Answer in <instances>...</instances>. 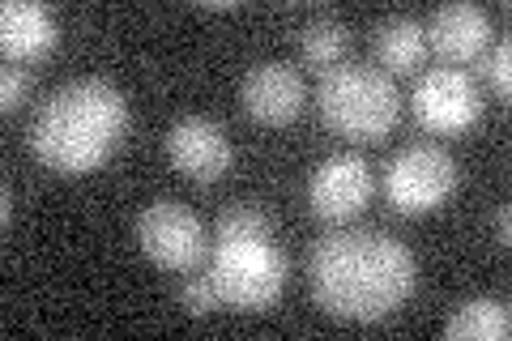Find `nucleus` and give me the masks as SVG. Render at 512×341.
<instances>
[{
	"label": "nucleus",
	"instance_id": "f257e3e1",
	"mask_svg": "<svg viewBox=\"0 0 512 341\" xmlns=\"http://www.w3.org/2000/svg\"><path fill=\"white\" fill-rule=\"evenodd\" d=\"M308 286L320 312L350 324H376L414 295V256L402 239L384 231L346 226L312 248Z\"/></svg>",
	"mask_w": 512,
	"mask_h": 341
},
{
	"label": "nucleus",
	"instance_id": "f03ea898",
	"mask_svg": "<svg viewBox=\"0 0 512 341\" xmlns=\"http://www.w3.org/2000/svg\"><path fill=\"white\" fill-rule=\"evenodd\" d=\"M128 128V99L103 77H77L39 107L30 150L56 175H86L103 167Z\"/></svg>",
	"mask_w": 512,
	"mask_h": 341
},
{
	"label": "nucleus",
	"instance_id": "7ed1b4c3",
	"mask_svg": "<svg viewBox=\"0 0 512 341\" xmlns=\"http://www.w3.org/2000/svg\"><path fill=\"white\" fill-rule=\"evenodd\" d=\"M316 107L333 133L346 141H380L402 116V94L393 77L372 64H338L316 90Z\"/></svg>",
	"mask_w": 512,
	"mask_h": 341
},
{
	"label": "nucleus",
	"instance_id": "20e7f679",
	"mask_svg": "<svg viewBox=\"0 0 512 341\" xmlns=\"http://www.w3.org/2000/svg\"><path fill=\"white\" fill-rule=\"evenodd\" d=\"M210 282L222 307H231V312H265L278 303L286 286V256L274 239L218 243L210 261Z\"/></svg>",
	"mask_w": 512,
	"mask_h": 341
},
{
	"label": "nucleus",
	"instance_id": "39448f33",
	"mask_svg": "<svg viewBox=\"0 0 512 341\" xmlns=\"http://www.w3.org/2000/svg\"><path fill=\"white\" fill-rule=\"evenodd\" d=\"M457 158L444 150V145H406L389 158V171H384V192H389V205L397 214H431L440 209L448 197L457 192Z\"/></svg>",
	"mask_w": 512,
	"mask_h": 341
},
{
	"label": "nucleus",
	"instance_id": "423d86ee",
	"mask_svg": "<svg viewBox=\"0 0 512 341\" xmlns=\"http://www.w3.org/2000/svg\"><path fill=\"white\" fill-rule=\"evenodd\" d=\"M137 243L158 269L184 273L205 256V226L180 201H154L137 218Z\"/></svg>",
	"mask_w": 512,
	"mask_h": 341
},
{
	"label": "nucleus",
	"instance_id": "0eeeda50",
	"mask_svg": "<svg viewBox=\"0 0 512 341\" xmlns=\"http://www.w3.org/2000/svg\"><path fill=\"white\" fill-rule=\"evenodd\" d=\"M410 107H414V120L431 128V133H466L483 116V94H478L470 73L431 69L427 77L414 81Z\"/></svg>",
	"mask_w": 512,
	"mask_h": 341
},
{
	"label": "nucleus",
	"instance_id": "6e6552de",
	"mask_svg": "<svg viewBox=\"0 0 512 341\" xmlns=\"http://www.w3.org/2000/svg\"><path fill=\"white\" fill-rule=\"evenodd\" d=\"M372 192H376L372 167H367L359 154H329L312 171L308 205H312V214L325 222H350L367 209Z\"/></svg>",
	"mask_w": 512,
	"mask_h": 341
},
{
	"label": "nucleus",
	"instance_id": "1a4fd4ad",
	"mask_svg": "<svg viewBox=\"0 0 512 341\" xmlns=\"http://www.w3.org/2000/svg\"><path fill=\"white\" fill-rule=\"evenodd\" d=\"M167 158L197 184H214L231 167V137L210 116H184L167 128Z\"/></svg>",
	"mask_w": 512,
	"mask_h": 341
},
{
	"label": "nucleus",
	"instance_id": "9d476101",
	"mask_svg": "<svg viewBox=\"0 0 512 341\" xmlns=\"http://www.w3.org/2000/svg\"><path fill=\"white\" fill-rule=\"evenodd\" d=\"M239 99H244V111L256 124H274L278 128V124H291L303 111L308 90H303L299 69H291L286 60H265L244 77Z\"/></svg>",
	"mask_w": 512,
	"mask_h": 341
},
{
	"label": "nucleus",
	"instance_id": "9b49d317",
	"mask_svg": "<svg viewBox=\"0 0 512 341\" xmlns=\"http://www.w3.org/2000/svg\"><path fill=\"white\" fill-rule=\"evenodd\" d=\"M423 35H427L431 52H436L440 60L466 64V60H474V56L487 52L491 18H487V9L457 0V5H440L436 13H431V22L423 26Z\"/></svg>",
	"mask_w": 512,
	"mask_h": 341
},
{
	"label": "nucleus",
	"instance_id": "f8f14e48",
	"mask_svg": "<svg viewBox=\"0 0 512 341\" xmlns=\"http://www.w3.org/2000/svg\"><path fill=\"white\" fill-rule=\"evenodd\" d=\"M60 26L39 0H5L0 9V47L9 60H39L56 47Z\"/></svg>",
	"mask_w": 512,
	"mask_h": 341
},
{
	"label": "nucleus",
	"instance_id": "ddd939ff",
	"mask_svg": "<svg viewBox=\"0 0 512 341\" xmlns=\"http://www.w3.org/2000/svg\"><path fill=\"white\" fill-rule=\"evenodd\" d=\"M512 333V312L504 299L478 295L453 307V316L444 320L448 341H504Z\"/></svg>",
	"mask_w": 512,
	"mask_h": 341
},
{
	"label": "nucleus",
	"instance_id": "4468645a",
	"mask_svg": "<svg viewBox=\"0 0 512 341\" xmlns=\"http://www.w3.org/2000/svg\"><path fill=\"white\" fill-rule=\"evenodd\" d=\"M372 52L384 69L393 73H414L427 56V35H423V22L414 18H389L372 30Z\"/></svg>",
	"mask_w": 512,
	"mask_h": 341
},
{
	"label": "nucleus",
	"instance_id": "2eb2a0df",
	"mask_svg": "<svg viewBox=\"0 0 512 341\" xmlns=\"http://www.w3.org/2000/svg\"><path fill=\"white\" fill-rule=\"evenodd\" d=\"M346 52H350V30L333 18H312L308 26L299 30V56L312 64V69H338L346 64Z\"/></svg>",
	"mask_w": 512,
	"mask_h": 341
},
{
	"label": "nucleus",
	"instance_id": "dca6fc26",
	"mask_svg": "<svg viewBox=\"0 0 512 341\" xmlns=\"http://www.w3.org/2000/svg\"><path fill=\"white\" fill-rule=\"evenodd\" d=\"M269 235H274V222L256 205H235L218 222V243H244V239H269Z\"/></svg>",
	"mask_w": 512,
	"mask_h": 341
},
{
	"label": "nucleus",
	"instance_id": "f3484780",
	"mask_svg": "<svg viewBox=\"0 0 512 341\" xmlns=\"http://www.w3.org/2000/svg\"><path fill=\"white\" fill-rule=\"evenodd\" d=\"M180 303H184L188 316H210V312H218L222 299H218V290L210 282V273H201V278H188L180 286Z\"/></svg>",
	"mask_w": 512,
	"mask_h": 341
},
{
	"label": "nucleus",
	"instance_id": "a211bd4d",
	"mask_svg": "<svg viewBox=\"0 0 512 341\" xmlns=\"http://www.w3.org/2000/svg\"><path fill=\"white\" fill-rule=\"evenodd\" d=\"M508 64H512V47L508 43H495V52L483 56V77L495 86L500 99H508V90H512V69Z\"/></svg>",
	"mask_w": 512,
	"mask_h": 341
},
{
	"label": "nucleus",
	"instance_id": "6ab92c4d",
	"mask_svg": "<svg viewBox=\"0 0 512 341\" xmlns=\"http://www.w3.org/2000/svg\"><path fill=\"white\" fill-rule=\"evenodd\" d=\"M26 94H30V73L18 69V64H9L5 73H0V111H18L26 103Z\"/></svg>",
	"mask_w": 512,
	"mask_h": 341
},
{
	"label": "nucleus",
	"instance_id": "aec40b11",
	"mask_svg": "<svg viewBox=\"0 0 512 341\" xmlns=\"http://www.w3.org/2000/svg\"><path fill=\"white\" fill-rule=\"evenodd\" d=\"M0 222H13V192H9V184L5 188H0Z\"/></svg>",
	"mask_w": 512,
	"mask_h": 341
},
{
	"label": "nucleus",
	"instance_id": "412c9836",
	"mask_svg": "<svg viewBox=\"0 0 512 341\" xmlns=\"http://www.w3.org/2000/svg\"><path fill=\"white\" fill-rule=\"evenodd\" d=\"M495 231H500V243H508V205H500V214H495Z\"/></svg>",
	"mask_w": 512,
	"mask_h": 341
}]
</instances>
